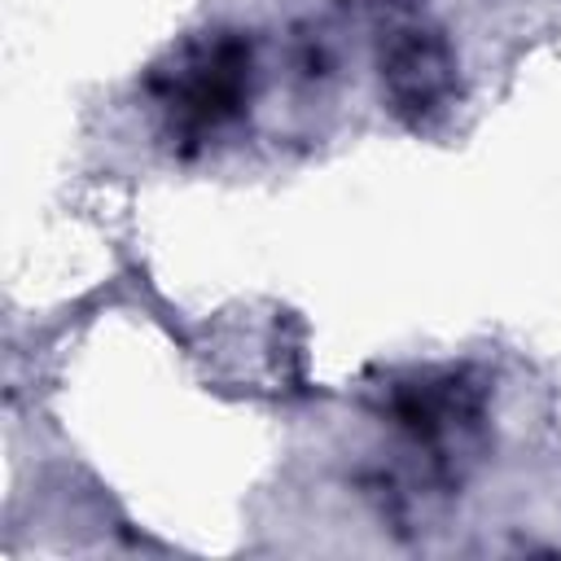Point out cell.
<instances>
[{
	"label": "cell",
	"mask_w": 561,
	"mask_h": 561,
	"mask_svg": "<svg viewBox=\"0 0 561 561\" xmlns=\"http://www.w3.org/2000/svg\"><path fill=\"white\" fill-rule=\"evenodd\" d=\"M390 88L412 110L434 105L443 96V88H447V66H443L438 44L434 39H421V35L399 39L394 53H390Z\"/></svg>",
	"instance_id": "1"
}]
</instances>
